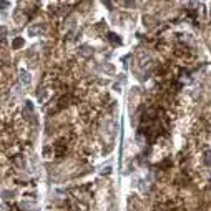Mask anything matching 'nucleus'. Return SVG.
Listing matches in <instances>:
<instances>
[{"mask_svg":"<svg viewBox=\"0 0 211 211\" xmlns=\"http://www.w3.org/2000/svg\"><path fill=\"white\" fill-rule=\"evenodd\" d=\"M63 153H65V143L63 141H58L55 145V155L60 158V156H63Z\"/></svg>","mask_w":211,"mask_h":211,"instance_id":"nucleus-1","label":"nucleus"},{"mask_svg":"<svg viewBox=\"0 0 211 211\" xmlns=\"http://www.w3.org/2000/svg\"><path fill=\"white\" fill-rule=\"evenodd\" d=\"M108 40L113 43H120V38H116V35L115 33H108Z\"/></svg>","mask_w":211,"mask_h":211,"instance_id":"nucleus-2","label":"nucleus"},{"mask_svg":"<svg viewBox=\"0 0 211 211\" xmlns=\"http://www.w3.org/2000/svg\"><path fill=\"white\" fill-rule=\"evenodd\" d=\"M22 45H23V40H22V38H17V40L13 42V48H18V47H22Z\"/></svg>","mask_w":211,"mask_h":211,"instance_id":"nucleus-3","label":"nucleus"}]
</instances>
